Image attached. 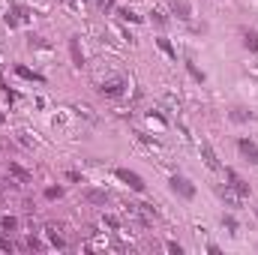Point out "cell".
<instances>
[{"label": "cell", "instance_id": "obj_17", "mask_svg": "<svg viewBox=\"0 0 258 255\" xmlns=\"http://www.w3.org/2000/svg\"><path fill=\"white\" fill-rule=\"evenodd\" d=\"M0 225H3L6 231H15V228H18V219H15V216H3V219H0Z\"/></svg>", "mask_w": 258, "mask_h": 255}, {"label": "cell", "instance_id": "obj_19", "mask_svg": "<svg viewBox=\"0 0 258 255\" xmlns=\"http://www.w3.org/2000/svg\"><path fill=\"white\" fill-rule=\"evenodd\" d=\"M117 15H120V18H123V21H141V15H135V12H132V9H120V12H117Z\"/></svg>", "mask_w": 258, "mask_h": 255}, {"label": "cell", "instance_id": "obj_6", "mask_svg": "<svg viewBox=\"0 0 258 255\" xmlns=\"http://www.w3.org/2000/svg\"><path fill=\"white\" fill-rule=\"evenodd\" d=\"M168 3H171V12H174L180 21H189L192 12H189V3H186V0H168Z\"/></svg>", "mask_w": 258, "mask_h": 255}, {"label": "cell", "instance_id": "obj_24", "mask_svg": "<svg viewBox=\"0 0 258 255\" xmlns=\"http://www.w3.org/2000/svg\"><path fill=\"white\" fill-rule=\"evenodd\" d=\"M27 246H30V249H42V243H39L36 237H30V240H27Z\"/></svg>", "mask_w": 258, "mask_h": 255}, {"label": "cell", "instance_id": "obj_8", "mask_svg": "<svg viewBox=\"0 0 258 255\" xmlns=\"http://www.w3.org/2000/svg\"><path fill=\"white\" fill-rule=\"evenodd\" d=\"M45 231H48V240H51L54 246H60V249H66V237L60 234V225H45Z\"/></svg>", "mask_w": 258, "mask_h": 255}, {"label": "cell", "instance_id": "obj_23", "mask_svg": "<svg viewBox=\"0 0 258 255\" xmlns=\"http://www.w3.org/2000/svg\"><path fill=\"white\" fill-rule=\"evenodd\" d=\"M48 198H60V186H51V189H45Z\"/></svg>", "mask_w": 258, "mask_h": 255}, {"label": "cell", "instance_id": "obj_11", "mask_svg": "<svg viewBox=\"0 0 258 255\" xmlns=\"http://www.w3.org/2000/svg\"><path fill=\"white\" fill-rule=\"evenodd\" d=\"M15 72H18L21 78H27V81H39V84L45 81V78H42L39 72H33V69H27V66H15Z\"/></svg>", "mask_w": 258, "mask_h": 255}, {"label": "cell", "instance_id": "obj_27", "mask_svg": "<svg viewBox=\"0 0 258 255\" xmlns=\"http://www.w3.org/2000/svg\"><path fill=\"white\" fill-rule=\"evenodd\" d=\"M0 123H3V114H0Z\"/></svg>", "mask_w": 258, "mask_h": 255}, {"label": "cell", "instance_id": "obj_4", "mask_svg": "<svg viewBox=\"0 0 258 255\" xmlns=\"http://www.w3.org/2000/svg\"><path fill=\"white\" fill-rule=\"evenodd\" d=\"M171 189L177 192L180 198H192L195 195V186L186 180V177H171Z\"/></svg>", "mask_w": 258, "mask_h": 255}, {"label": "cell", "instance_id": "obj_25", "mask_svg": "<svg viewBox=\"0 0 258 255\" xmlns=\"http://www.w3.org/2000/svg\"><path fill=\"white\" fill-rule=\"evenodd\" d=\"M255 216H258V201H255Z\"/></svg>", "mask_w": 258, "mask_h": 255}, {"label": "cell", "instance_id": "obj_22", "mask_svg": "<svg viewBox=\"0 0 258 255\" xmlns=\"http://www.w3.org/2000/svg\"><path fill=\"white\" fill-rule=\"evenodd\" d=\"M96 3H99V9H102V12H108V9L114 6V0H96Z\"/></svg>", "mask_w": 258, "mask_h": 255}, {"label": "cell", "instance_id": "obj_10", "mask_svg": "<svg viewBox=\"0 0 258 255\" xmlns=\"http://www.w3.org/2000/svg\"><path fill=\"white\" fill-rule=\"evenodd\" d=\"M225 177H228V180H231V183H228V186H234V189L240 192V195H249V186H246V183H243V180H240V177H237V174H234V171H231V168H225Z\"/></svg>", "mask_w": 258, "mask_h": 255}, {"label": "cell", "instance_id": "obj_15", "mask_svg": "<svg viewBox=\"0 0 258 255\" xmlns=\"http://www.w3.org/2000/svg\"><path fill=\"white\" fill-rule=\"evenodd\" d=\"M150 15H153V24H159V27H165V24H168V18H165V12H162V9H153Z\"/></svg>", "mask_w": 258, "mask_h": 255}, {"label": "cell", "instance_id": "obj_16", "mask_svg": "<svg viewBox=\"0 0 258 255\" xmlns=\"http://www.w3.org/2000/svg\"><path fill=\"white\" fill-rule=\"evenodd\" d=\"M9 171H12V174H15V177L21 180V183H27V180H30V174H27L24 168H18V165H9Z\"/></svg>", "mask_w": 258, "mask_h": 255}, {"label": "cell", "instance_id": "obj_18", "mask_svg": "<svg viewBox=\"0 0 258 255\" xmlns=\"http://www.w3.org/2000/svg\"><path fill=\"white\" fill-rule=\"evenodd\" d=\"M87 198H90L93 204H105V201H108V195H105V192H87Z\"/></svg>", "mask_w": 258, "mask_h": 255}, {"label": "cell", "instance_id": "obj_5", "mask_svg": "<svg viewBox=\"0 0 258 255\" xmlns=\"http://www.w3.org/2000/svg\"><path fill=\"white\" fill-rule=\"evenodd\" d=\"M219 198H222L228 207H240V198H243V195L234 189V186H219Z\"/></svg>", "mask_w": 258, "mask_h": 255}, {"label": "cell", "instance_id": "obj_26", "mask_svg": "<svg viewBox=\"0 0 258 255\" xmlns=\"http://www.w3.org/2000/svg\"><path fill=\"white\" fill-rule=\"evenodd\" d=\"M66 3H69V6H72V3H75V0H66Z\"/></svg>", "mask_w": 258, "mask_h": 255}, {"label": "cell", "instance_id": "obj_2", "mask_svg": "<svg viewBox=\"0 0 258 255\" xmlns=\"http://www.w3.org/2000/svg\"><path fill=\"white\" fill-rule=\"evenodd\" d=\"M114 174H117V180H123V183H126L129 189H135V192H144V180H141V177H138L135 171H129V168H117Z\"/></svg>", "mask_w": 258, "mask_h": 255}, {"label": "cell", "instance_id": "obj_20", "mask_svg": "<svg viewBox=\"0 0 258 255\" xmlns=\"http://www.w3.org/2000/svg\"><path fill=\"white\" fill-rule=\"evenodd\" d=\"M156 45H159L168 57H174V48H171V42H168V39H156Z\"/></svg>", "mask_w": 258, "mask_h": 255}, {"label": "cell", "instance_id": "obj_9", "mask_svg": "<svg viewBox=\"0 0 258 255\" xmlns=\"http://www.w3.org/2000/svg\"><path fill=\"white\" fill-rule=\"evenodd\" d=\"M201 156H204V165H207V168L219 171V162H216V153H213V147H210V144H201Z\"/></svg>", "mask_w": 258, "mask_h": 255}, {"label": "cell", "instance_id": "obj_1", "mask_svg": "<svg viewBox=\"0 0 258 255\" xmlns=\"http://www.w3.org/2000/svg\"><path fill=\"white\" fill-rule=\"evenodd\" d=\"M123 90H126V78L123 75H111V78L99 81V93L102 96H120Z\"/></svg>", "mask_w": 258, "mask_h": 255}, {"label": "cell", "instance_id": "obj_7", "mask_svg": "<svg viewBox=\"0 0 258 255\" xmlns=\"http://www.w3.org/2000/svg\"><path fill=\"white\" fill-rule=\"evenodd\" d=\"M69 54H72V63L78 66V69L84 66V51H81V45H78V36L69 39Z\"/></svg>", "mask_w": 258, "mask_h": 255}, {"label": "cell", "instance_id": "obj_13", "mask_svg": "<svg viewBox=\"0 0 258 255\" xmlns=\"http://www.w3.org/2000/svg\"><path fill=\"white\" fill-rule=\"evenodd\" d=\"M231 120L246 123V120H252V111H246V108H234V111H231Z\"/></svg>", "mask_w": 258, "mask_h": 255}, {"label": "cell", "instance_id": "obj_14", "mask_svg": "<svg viewBox=\"0 0 258 255\" xmlns=\"http://www.w3.org/2000/svg\"><path fill=\"white\" fill-rule=\"evenodd\" d=\"M222 228L234 237V234H237V219H234V216H222Z\"/></svg>", "mask_w": 258, "mask_h": 255}, {"label": "cell", "instance_id": "obj_21", "mask_svg": "<svg viewBox=\"0 0 258 255\" xmlns=\"http://www.w3.org/2000/svg\"><path fill=\"white\" fill-rule=\"evenodd\" d=\"M27 45H30V48H48V45L42 42V36H30V39H27Z\"/></svg>", "mask_w": 258, "mask_h": 255}, {"label": "cell", "instance_id": "obj_3", "mask_svg": "<svg viewBox=\"0 0 258 255\" xmlns=\"http://www.w3.org/2000/svg\"><path fill=\"white\" fill-rule=\"evenodd\" d=\"M237 150L243 153V159H246V162L258 165V144H255V141H249V138H240V141H237Z\"/></svg>", "mask_w": 258, "mask_h": 255}, {"label": "cell", "instance_id": "obj_12", "mask_svg": "<svg viewBox=\"0 0 258 255\" xmlns=\"http://www.w3.org/2000/svg\"><path fill=\"white\" fill-rule=\"evenodd\" d=\"M243 45H246L249 51H258V33L255 30H243Z\"/></svg>", "mask_w": 258, "mask_h": 255}]
</instances>
